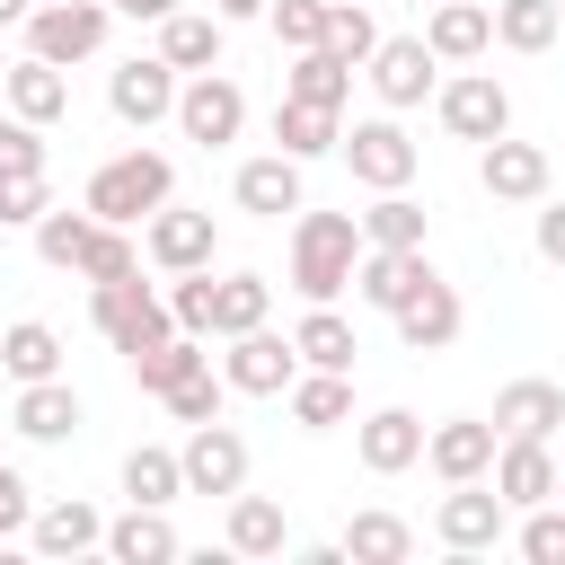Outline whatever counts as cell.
Here are the masks:
<instances>
[{"label": "cell", "mask_w": 565, "mask_h": 565, "mask_svg": "<svg viewBox=\"0 0 565 565\" xmlns=\"http://www.w3.org/2000/svg\"><path fill=\"white\" fill-rule=\"evenodd\" d=\"M212 247H221V230H212V212H185L177 194L141 221V256L159 265V274H194V265H212Z\"/></svg>", "instance_id": "cell-11"}, {"label": "cell", "mask_w": 565, "mask_h": 565, "mask_svg": "<svg viewBox=\"0 0 565 565\" xmlns=\"http://www.w3.org/2000/svg\"><path fill=\"white\" fill-rule=\"evenodd\" d=\"M362 71H371V97H380L388 115H406V106H424V97L441 88V62H433L424 35H380Z\"/></svg>", "instance_id": "cell-8"}, {"label": "cell", "mask_w": 565, "mask_h": 565, "mask_svg": "<svg viewBox=\"0 0 565 565\" xmlns=\"http://www.w3.org/2000/svg\"><path fill=\"white\" fill-rule=\"evenodd\" d=\"M26 9H35V0H0V26H26Z\"/></svg>", "instance_id": "cell-53"}, {"label": "cell", "mask_w": 565, "mask_h": 565, "mask_svg": "<svg viewBox=\"0 0 565 565\" xmlns=\"http://www.w3.org/2000/svg\"><path fill=\"white\" fill-rule=\"evenodd\" d=\"M556 18H565V0H556Z\"/></svg>", "instance_id": "cell-55"}, {"label": "cell", "mask_w": 565, "mask_h": 565, "mask_svg": "<svg viewBox=\"0 0 565 565\" xmlns=\"http://www.w3.org/2000/svg\"><path fill=\"white\" fill-rule=\"evenodd\" d=\"M433 115H441L450 141H494V132H512V97H503L494 71H459V79H441V88H433Z\"/></svg>", "instance_id": "cell-9"}, {"label": "cell", "mask_w": 565, "mask_h": 565, "mask_svg": "<svg viewBox=\"0 0 565 565\" xmlns=\"http://www.w3.org/2000/svg\"><path fill=\"white\" fill-rule=\"evenodd\" d=\"M71 274H79V282H124V274H141V247H132V230H115V221H97Z\"/></svg>", "instance_id": "cell-41"}, {"label": "cell", "mask_w": 565, "mask_h": 565, "mask_svg": "<svg viewBox=\"0 0 565 565\" xmlns=\"http://www.w3.org/2000/svg\"><path fill=\"white\" fill-rule=\"evenodd\" d=\"M556 35H565L556 0H494V44H512V53H547Z\"/></svg>", "instance_id": "cell-39"}, {"label": "cell", "mask_w": 565, "mask_h": 565, "mask_svg": "<svg viewBox=\"0 0 565 565\" xmlns=\"http://www.w3.org/2000/svg\"><path fill=\"white\" fill-rule=\"evenodd\" d=\"M221 44H230V26L221 18H203V9H168L159 18V62L185 79V71H221Z\"/></svg>", "instance_id": "cell-22"}, {"label": "cell", "mask_w": 565, "mask_h": 565, "mask_svg": "<svg viewBox=\"0 0 565 565\" xmlns=\"http://www.w3.org/2000/svg\"><path fill=\"white\" fill-rule=\"evenodd\" d=\"M459 327H468V309H459V291H450L441 274H424V291L397 309V335H406V353H441V344H459Z\"/></svg>", "instance_id": "cell-21"}, {"label": "cell", "mask_w": 565, "mask_h": 565, "mask_svg": "<svg viewBox=\"0 0 565 565\" xmlns=\"http://www.w3.org/2000/svg\"><path fill=\"white\" fill-rule=\"evenodd\" d=\"M35 168H44V124L0 115V177H35Z\"/></svg>", "instance_id": "cell-48"}, {"label": "cell", "mask_w": 565, "mask_h": 565, "mask_svg": "<svg viewBox=\"0 0 565 565\" xmlns=\"http://www.w3.org/2000/svg\"><path fill=\"white\" fill-rule=\"evenodd\" d=\"M353 450H362L371 477H406V468L424 459V424H415L406 406H371V415L353 424Z\"/></svg>", "instance_id": "cell-17"}, {"label": "cell", "mask_w": 565, "mask_h": 565, "mask_svg": "<svg viewBox=\"0 0 565 565\" xmlns=\"http://www.w3.org/2000/svg\"><path fill=\"white\" fill-rule=\"evenodd\" d=\"M88 230H97V212H88V203H79V212L44 203V221H35V256H44L53 274H71V265H79V247H88Z\"/></svg>", "instance_id": "cell-40"}, {"label": "cell", "mask_w": 565, "mask_h": 565, "mask_svg": "<svg viewBox=\"0 0 565 565\" xmlns=\"http://www.w3.org/2000/svg\"><path fill=\"white\" fill-rule=\"evenodd\" d=\"M106 556H115V565H168V556H177L168 512H159V503H132L124 521H106Z\"/></svg>", "instance_id": "cell-31"}, {"label": "cell", "mask_w": 565, "mask_h": 565, "mask_svg": "<svg viewBox=\"0 0 565 565\" xmlns=\"http://www.w3.org/2000/svg\"><path fill=\"white\" fill-rule=\"evenodd\" d=\"M106 106H115V124L150 132V124H168V115H177V71H168L159 53H132V62L106 79Z\"/></svg>", "instance_id": "cell-14"}, {"label": "cell", "mask_w": 565, "mask_h": 565, "mask_svg": "<svg viewBox=\"0 0 565 565\" xmlns=\"http://www.w3.org/2000/svg\"><path fill=\"white\" fill-rule=\"evenodd\" d=\"M424 274H433L424 247H362V256H353V300L380 309V318H397V309L424 291Z\"/></svg>", "instance_id": "cell-12"}, {"label": "cell", "mask_w": 565, "mask_h": 565, "mask_svg": "<svg viewBox=\"0 0 565 565\" xmlns=\"http://www.w3.org/2000/svg\"><path fill=\"white\" fill-rule=\"evenodd\" d=\"M177 132L203 141V150L238 141V132H247V97H238V79H230V71H185V79H177Z\"/></svg>", "instance_id": "cell-7"}, {"label": "cell", "mask_w": 565, "mask_h": 565, "mask_svg": "<svg viewBox=\"0 0 565 565\" xmlns=\"http://www.w3.org/2000/svg\"><path fill=\"white\" fill-rule=\"evenodd\" d=\"M486 424H494L503 441H512V433H521V441H547V433L565 424V388H556V380H503Z\"/></svg>", "instance_id": "cell-20"}, {"label": "cell", "mask_w": 565, "mask_h": 565, "mask_svg": "<svg viewBox=\"0 0 565 565\" xmlns=\"http://www.w3.org/2000/svg\"><path fill=\"white\" fill-rule=\"evenodd\" d=\"M177 468H185V494H238V486H247V441H238L221 415H212V424H185Z\"/></svg>", "instance_id": "cell-13"}, {"label": "cell", "mask_w": 565, "mask_h": 565, "mask_svg": "<svg viewBox=\"0 0 565 565\" xmlns=\"http://www.w3.org/2000/svg\"><path fill=\"white\" fill-rule=\"evenodd\" d=\"M486 486H494L512 512H530V503H547V494H556V450L512 433V441H494V468H486Z\"/></svg>", "instance_id": "cell-18"}, {"label": "cell", "mask_w": 565, "mask_h": 565, "mask_svg": "<svg viewBox=\"0 0 565 565\" xmlns=\"http://www.w3.org/2000/svg\"><path fill=\"white\" fill-rule=\"evenodd\" d=\"M371 44H380V18L362 9V0H327V53H344L353 71L371 62Z\"/></svg>", "instance_id": "cell-42"}, {"label": "cell", "mask_w": 565, "mask_h": 565, "mask_svg": "<svg viewBox=\"0 0 565 565\" xmlns=\"http://www.w3.org/2000/svg\"><path fill=\"white\" fill-rule=\"evenodd\" d=\"M168 194H177V168H168V150H141V141H132V150H115V159L88 177V194H79V203H88L97 221L132 230V221H150Z\"/></svg>", "instance_id": "cell-2"}, {"label": "cell", "mask_w": 565, "mask_h": 565, "mask_svg": "<svg viewBox=\"0 0 565 565\" xmlns=\"http://www.w3.org/2000/svg\"><path fill=\"white\" fill-rule=\"evenodd\" d=\"M274 318V282L265 274H221L212 282V335H247Z\"/></svg>", "instance_id": "cell-33"}, {"label": "cell", "mask_w": 565, "mask_h": 565, "mask_svg": "<svg viewBox=\"0 0 565 565\" xmlns=\"http://www.w3.org/2000/svg\"><path fill=\"white\" fill-rule=\"evenodd\" d=\"M26 547L35 556H88V547H106V521H97V503H44L35 521H26Z\"/></svg>", "instance_id": "cell-25"}, {"label": "cell", "mask_w": 565, "mask_h": 565, "mask_svg": "<svg viewBox=\"0 0 565 565\" xmlns=\"http://www.w3.org/2000/svg\"><path fill=\"white\" fill-rule=\"evenodd\" d=\"M353 256H362V221L353 212H309L291 221V291L300 300H335L353 291Z\"/></svg>", "instance_id": "cell-1"}, {"label": "cell", "mask_w": 565, "mask_h": 565, "mask_svg": "<svg viewBox=\"0 0 565 565\" xmlns=\"http://www.w3.org/2000/svg\"><path fill=\"white\" fill-rule=\"evenodd\" d=\"M539 256H547V265H565V203H547V212H539Z\"/></svg>", "instance_id": "cell-50"}, {"label": "cell", "mask_w": 565, "mask_h": 565, "mask_svg": "<svg viewBox=\"0 0 565 565\" xmlns=\"http://www.w3.org/2000/svg\"><path fill=\"white\" fill-rule=\"evenodd\" d=\"M203 362H212V353H203V335H185V327H177V335H159L150 353H132V380H141L150 397H168V388H177L185 371H203Z\"/></svg>", "instance_id": "cell-37"}, {"label": "cell", "mask_w": 565, "mask_h": 565, "mask_svg": "<svg viewBox=\"0 0 565 565\" xmlns=\"http://www.w3.org/2000/svg\"><path fill=\"white\" fill-rule=\"evenodd\" d=\"M477 185H486L494 203H547V150L494 132V141H477Z\"/></svg>", "instance_id": "cell-15"}, {"label": "cell", "mask_w": 565, "mask_h": 565, "mask_svg": "<svg viewBox=\"0 0 565 565\" xmlns=\"http://www.w3.org/2000/svg\"><path fill=\"white\" fill-rule=\"evenodd\" d=\"M282 97H300V106H335V115H344V97H353V62L327 53V44H309V53H291Z\"/></svg>", "instance_id": "cell-28"}, {"label": "cell", "mask_w": 565, "mask_h": 565, "mask_svg": "<svg viewBox=\"0 0 565 565\" xmlns=\"http://www.w3.org/2000/svg\"><path fill=\"white\" fill-rule=\"evenodd\" d=\"M291 353H300V371H353V318H335V300H309V318L291 327Z\"/></svg>", "instance_id": "cell-27"}, {"label": "cell", "mask_w": 565, "mask_h": 565, "mask_svg": "<svg viewBox=\"0 0 565 565\" xmlns=\"http://www.w3.org/2000/svg\"><path fill=\"white\" fill-rule=\"evenodd\" d=\"M265 26H274L282 53H309V44H327V0H274Z\"/></svg>", "instance_id": "cell-44"}, {"label": "cell", "mask_w": 565, "mask_h": 565, "mask_svg": "<svg viewBox=\"0 0 565 565\" xmlns=\"http://www.w3.org/2000/svg\"><path fill=\"white\" fill-rule=\"evenodd\" d=\"M0 97H9V115H26V124H62V115H71V79H62L53 62H35V53L0 79Z\"/></svg>", "instance_id": "cell-29"}, {"label": "cell", "mask_w": 565, "mask_h": 565, "mask_svg": "<svg viewBox=\"0 0 565 565\" xmlns=\"http://www.w3.org/2000/svg\"><path fill=\"white\" fill-rule=\"evenodd\" d=\"M335 150H344V168H353V185H371V194H388V185H415V141H406V124L397 115H362V124H344L335 132Z\"/></svg>", "instance_id": "cell-5"}, {"label": "cell", "mask_w": 565, "mask_h": 565, "mask_svg": "<svg viewBox=\"0 0 565 565\" xmlns=\"http://www.w3.org/2000/svg\"><path fill=\"white\" fill-rule=\"evenodd\" d=\"M44 203H53L44 168H35V177H0V230H35V221H44Z\"/></svg>", "instance_id": "cell-47"}, {"label": "cell", "mask_w": 565, "mask_h": 565, "mask_svg": "<svg viewBox=\"0 0 565 565\" xmlns=\"http://www.w3.org/2000/svg\"><path fill=\"white\" fill-rule=\"evenodd\" d=\"M424 44H433L441 71H450V62H477V53L494 44V9H486V0H441L433 26H424Z\"/></svg>", "instance_id": "cell-26"}, {"label": "cell", "mask_w": 565, "mask_h": 565, "mask_svg": "<svg viewBox=\"0 0 565 565\" xmlns=\"http://www.w3.org/2000/svg\"><path fill=\"white\" fill-rule=\"evenodd\" d=\"M26 521H35V486H26L18 468H0V539H18Z\"/></svg>", "instance_id": "cell-49"}, {"label": "cell", "mask_w": 565, "mask_h": 565, "mask_svg": "<svg viewBox=\"0 0 565 565\" xmlns=\"http://www.w3.org/2000/svg\"><path fill=\"white\" fill-rule=\"evenodd\" d=\"M265 9H274V0H212V18H221V26H256Z\"/></svg>", "instance_id": "cell-52"}, {"label": "cell", "mask_w": 565, "mask_h": 565, "mask_svg": "<svg viewBox=\"0 0 565 565\" xmlns=\"http://www.w3.org/2000/svg\"><path fill=\"white\" fill-rule=\"evenodd\" d=\"M521 556H530V565H565V503H556V494L521 512Z\"/></svg>", "instance_id": "cell-46"}, {"label": "cell", "mask_w": 565, "mask_h": 565, "mask_svg": "<svg viewBox=\"0 0 565 565\" xmlns=\"http://www.w3.org/2000/svg\"><path fill=\"white\" fill-rule=\"evenodd\" d=\"M503 530H512V503H503L486 477H468V486H450V494L433 503V539H441L450 556H486V547H503Z\"/></svg>", "instance_id": "cell-6"}, {"label": "cell", "mask_w": 565, "mask_h": 565, "mask_svg": "<svg viewBox=\"0 0 565 565\" xmlns=\"http://www.w3.org/2000/svg\"><path fill=\"white\" fill-rule=\"evenodd\" d=\"M124 494L132 503H177L185 494V468H177V450H159V441H141V450H124Z\"/></svg>", "instance_id": "cell-38"}, {"label": "cell", "mask_w": 565, "mask_h": 565, "mask_svg": "<svg viewBox=\"0 0 565 565\" xmlns=\"http://www.w3.org/2000/svg\"><path fill=\"white\" fill-rule=\"evenodd\" d=\"M556 503H565V459H556Z\"/></svg>", "instance_id": "cell-54"}, {"label": "cell", "mask_w": 565, "mask_h": 565, "mask_svg": "<svg viewBox=\"0 0 565 565\" xmlns=\"http://www.w3.org/2000/svg\"><path fill=\"white\" fill-rule=\"evenodd\" d=\"M168 318H177L185 335H212V265H194V274H168Z\"/></svg>", "instance_id": "cell-45"}, {"label": "cell", "mask_w": 565, "mask_h": 565, "mask_svg": "<svg viewBox=\"0 0 565 565\" xmlns=\"http://www.w3.org/2000/svg\"><path fill=\"white\" fill-rule=\"evenodd\" d=\"M0 371L26 388V380H53L62 371V335L44 327V318H18V327H0Z\"/></svg>", "instance_id": "cell-34"}, {"label": "cell", "mask_w": 565, "mask_h": 565, "mask_svg": "<svg viewBox=\"0 0 565 565\" xmlns=\"http://www.w3.org/2000/svg\"><path fill=\"white\" fill-rule=\"evenodd\" d=\"M230 203H238V212H256V221H282V212H300V203H309V194H300V159H282V150L247 159V168L230 177Z\"/></svg>", "instance_id": "cell-19"}, {"label": "cell", "mask_w": 565, "mask_h": 565, "mask_svg": "<svg viewBox=\"0 0 565 565\" xmlns=\"http://www.w3.org/2000/svg\"><path fill=\"white\" fill-rule=\"evenodd\" d=\"M88 318H97V335L132 362V353H150L159 335H177V318H168V291H150L141 274H124V282H88Z\"/></svg>", "instance_id": "cell-3"}, {"label": "cell", "mask_w": 565, "mask_h": 565, "mask_svg": "<svg viewBox=\"0 0 565 565\" xmlns=\"http://www.w3.org/2000/svg\"><path fill=\"white\" fill-rule=\"evenodd\" d=\"M9 424L26 433V441H71L79 433V388L53 371V380H26L18 388V406H9Z\"/></svg>", "instance_id": "cell-23"}, {"label": "cell", "mask_w": 565, "mask_h": 565, "mask_svg": "<svg viewBox=\"0 0 565 565\" xmlns=\"http://www.w3.org/2000/svg\"><path fill=\"white\" fill-rule=\"evenodd\" d=\"M221 344H230V353H221L230 397H282V388H291V371H300L291 335H274V327H247V335H221Z\"/></svg>", "instance_id": "cell-10"}, {"label": "cell", "mask_w": 565, "mask_h": 565, "mask_svg": "<svg viewBox=\"0 0 565 565\" xmlns=\"http://www.w3.org/2000/svg\"><path fill=\"white\" fill-rule=\"evenodd\" d=\"M106 26H115L106 0H35V9H26V53L53 62V71L97 62V53H106Z\"/></svg>", "instance_id": "cell-4"}, {"label": "cell", "mask_w": 565, "mask_h": 565, "mask_svg": "<svg viewBox=\"0 0 565 565\" xmlns=\"http://www.w3.org/2000/svg\"><path fill=\"white\" fill-rule=\"evenodd\" d=\"M106 9H115V18H132V26H159V18H168V9H185V0H106Z\"/></svg>", "instance_id": "cell-51"}, {"label": "cell", "mask_w": 565, "mask_h": 565, "mask_svg": "<svg viewBox=\"0 0 565 565\" xmlns=\"http://www.w3.org/2000/svg\"><path fill=\"white\" fill-rule=\"evenodd\" d=\"M335 547H344L353 565H406V556H415V530H406L397 512H353Z\"/></svg>", "instance_id": "cell-35"}, {"label": "cell", "mask_w": 565, "mask_h": 565, "mask_svg": "<svg viewBox=\"0 0 565 565\" xmlns=\"http://www.w3.org/2000/svg\"><path fill=\"white\" fill-rule=\"evenodd\" d=\"M291 424L300 433H335V424H353V371H291Z\"/></svg>", "instance_id": "cell-24"}, {"label": "cell", "mask_w": 565, "mask_h": 565, "mask_svg": "<svg viewBox=\"0 0 565 565\" xmlns=\"http://www.w3.org/2000/svg\"><path fill=\"white\" fill-rule=\"evenodd\" d=\"M291 547V521H282V503L274 494H230V556H282Z\"/></svg>", "instance_id": "cell-30"}, {"label": "cell", "mask_w": 565, "mask_h": 565, "mask_svg": "<svg viewBox=\"0 0 565 565\" xmlns=\"http://www.w3.org/2000/svg\"><path fill=\"white\" fill-rule=\"evenodd\" d=\"M221 397H230V380H221V371L203 362V371H185V380H177V388H168L159 406H168L177 424H212V415H221Z\"/></svg>", "instance_id": "cell-43"}, {"label": "cell", "mask_w": 565, "mask_h": 565, "mask_svg": "<svg viewBox=\"0 0 565 565\" xmlns=\"http://www.w3.org/2000/svg\"><path fill=\"white\" fill-rule=\"evenodd\" d=\"M353 221H362V247H424V203L406 185L371 194V212H353Z\"/></svg>", "instance_id": "cell-36"}, {"label": "cell", "mask_w": 565, "mask_h": 565, "mask_svg": "<svg viewBox=\"0 0 565 565\" xmlns=\"http://www.w3.org/2000/svg\"><path fill=\"white\" fill-rule=\"evenodd\" d=\"M335 132H344V115H335V106H300V97H282V106H274V150H282V159H327V150H335Z\"/></svg>", "instance_id": "cell-32"}, {"label": "cell", "mask_w": 565, "mask_h": 565, "mask_svg": "<svg viewBox=\"0 0 565 565\" xmlns=\"http://www.w3.org/2000/svg\"><path fill=\"white\" fill-rule=\"evenodd\" d=\"M494 441H503V433H494L486 415H450V424L424 433V468H433L441 486H468V477L494 468Z\"/></svg>", "instance_id": "cell-16"}]
</instances>
